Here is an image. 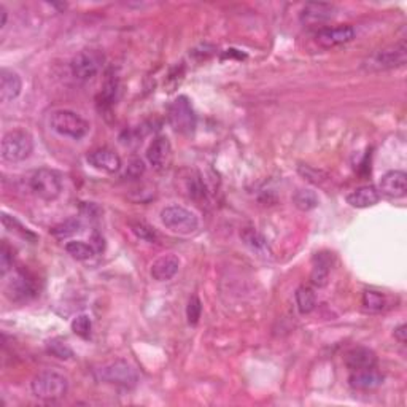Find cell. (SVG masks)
Segmentation results:
<instances>
[{
    "mask_svg": "<svg viewBox=\"0 0 407 407\" xmlns=\"http://www.w3.org/2000/svg\"><path fill=\"white\" fill-rule=\"evenodd\" d=\"M34 397L43 401H56L67 394L69 380L56 371H42L31 382Z\"/></svg>",
    "mask_w": 407,
    "mask_h": 407,
    "instance_id": "obj_1",
    "label": "cell"
},
{
    "mask_svg": "<svg viewBox=\"0 0 407 407\" xmlns=\"http://www.w3.org/2000/svg\"><path fill=\"white\" fill-rule=\"evenodd\" d=\"M406 61H407V45L404 40H401V42L376 51V53L366 57V61L363 62V69L368 72L392 71V69L404 66Z\"/></svg>",
    "mask_w": 407,
    "mask_h": 407,
    "instance_id": "obj_2",
    "label": "cell"
},
{
    "mask_svg": "<svg viewBox=\"0 0 407 407\" xmlns=\"http://www.w3.org/2000/svg\"><path fill=\"white\" fill-rule=\"evenodd\" d=\"M50 127L62 137L80 141L90 132V123L72 110H56L50 115Z\"/></svg>",
    "mask_w": 407,
    "mask_h": 407,
    "instance_id": "obj_3",
    "label": "cell"
},
{
    "mask_svg": "<svg viewBox=\"0 0 407 407\" xmlns=\"http://www.w3.org/2000/svg\"><path fill=\"white\" fill-rule=\"evenodd\" d=\"M94 376L99 382L123 388L136 387L138 382L137 371L124 359H115V362L102 364L94 371Z\"/></svg>",
    "mask_w": 407,
    "mask_h": 407,
    "instance_id": "obj_4",
    "label": "cell"
},
{
    "mask_svg": "<svg viewBox=\"0 0 407 407\" xmlns=\"http://www.w3.org/2000/svg\"><path fill=\"white\" fill-rule=\"evenodd\" d=\"M34 151V138L24 129H13L7 132L2 138V159L7 162L26 161Z\"/></svg>",
    "mask_w": 407,
    "mask_h": 407,
    "instance_id": "obj_5",
    "label": "cell"
},
{
    "mask_svg": "<svg viewBox=\"0 0 407 407\" xmlns=\"http://www.w3.org/2000/svg\"><path fill=\"white\" fill-rule=\"evenodd\" d=\"M161 223L173 234L190 236L199 228V218L194 212L182 206H169L161 210Z\"/></svg>",
    "mask_w": 407,
    "mask_h": 407,
    "instance_id": "obj_6",
    "label": "cell"
},
{
    "mask_svg": "<svg viewBox=\"0 0 407 407\" xmlns=\"http://www.w3.org/2000/svg\"><path fill=\"white\" fill-rule=\"evenodd\" d=\"M169 123L173 127V131L182 134V136H193L196 131V113L191 106L190 99L186 96H178L176 101L171 103L167 113Z\"/></svg>",
    "mask_w": 407,
    "mask_h": 407,
    "instance_id": "obj_7",
    "label": "cell"
},
{
    "mask_svg": "<svg viewBox=\"0 0 407 407\" xmlns=\"http://www.w3.org/2000/svg\"><path fill=\"white\" fill-rule=\"evenodd\" d=\"M29 185L32 193L45 202L57 199L62 193V178L59 172L53 169H38L37 172H34Z\"/></svg>",
    "mask_w": 407,
    "mask_h": 407,
    "instance_id": "obj_8",
    "label": "cell"
},
{
    "mask_svg": "<svg viewBox=\"0 0 407 407\" xmlns=\"http://www.w3.org/2000/svg\"><path fill=\"white\" fill-rule=\"evenodd\" d=\"M103 62V55L97 50H83L73 56L71 72L77 80L88 81L99 73Z\"/></svg>",
    "mask_w": 407,
    "mask_h": 407,
    "instance_id": "obj_9",
    "label": "cell"
},
{
    "mask_svg": "<svg viewBox=\"0 0 407 407\" xmlns=\"http://www.w3.org/2000/svg\"><path fill=\"white\" fill-rule=\"evenodd\" d=\"M355 38V29L352 26L322 27L317 32L315 40L323 48H334V46L345 45Z\"/></svg>",
    "mask_w": 407,
    "mask_h": 407,
    "instance_id": "obj_10",
    "label": "cell"
},
{
    "mask_svg": "<svg viewBox=\"0 0 407 407\" xmlns=\"http://www.w3.org/2000/svg\"><path fill=\"white\" fill-rule=\"evenodd\" d=\"M147 159L156 171H164L172 162V145L167 137L159 136L150 143Z\"/></svg>",
    "mask_w": 407,
    "mask_h": 407,
    "instance_id": "obj_11",
    "label": "cell"
},
{
    "mask_svg": "<svg viewBox=\"0 0 407 407\" xmlns=\"http://www.w3.org/2000/svg\"><path fill=\"white\" fill-rule=\"evenodd\" d=\"M336 7L324 2H310L306 3L301 10L299 20L304 26H322L334 16Z\"/></svg>",
    "mask_w": 407,
    "mask_h": 407,
    "instance_id": "obj_12",
    "label": "cell"
},
{
    "mask_svg": "<svg viewBox=\"0 0 407 407\" xmlns=\"http://www.w3.org/2000/svg\"><path fill=\"white\" fill-rule=\"evenodd\" d=\"M5 293H7L11 301L22 302L34 298L37 290L36 285H34V282L24 274V272H16V274H13V278L8 280L7 287H5Z\"/></svg>",
    "mask_w": 407,
    "mask_h": 407,
    "instance_id": "obj_13",
    "label": "cell"
},
{
    "mask_svg": "<svg viewBox=\"0 0 407 407\" xmlns=\"http://www.w3.org/2000/svg\"><path fill=\"white\" fill-rule=\"evenodd\" d=\"M86 161L96 171L106 173H115L121 169V158L110 148H96L90 151L88 156H86Z\"/></svg>",
    "mask_w": 407,
    "mask_h": 407,
    "instance_id": "obj_14",
    "label": "cell"
},
{
    "mask_svg": "<svg viewBox=\"0 0 407 407\" xmlns=\"http://www.w3.org/2000/svg\"><path fill=\"white\" fill-rule=\"evenodd\" d=\"M380 191L392 199H399L407 193V173L403 171H390L380 178Z\"/></svg>",
    "mask_w": 407,
    "mask_h": 407,
    "instance_id": "obj_15",
    "label": "cell"
},
{
    "mask_svg": "<svg viewBox=\"0 0 407 407\" xmlns=\"http://www.w3.org/2000/svg\"><path fill=\"white\" fill-rule=\"evenodd\" d=\"M352 374L348 377V385L353 390L359 392H368V390H376L383 383V376L376 368L350 371Z\"/></svg>",
    "mask_w": 407,
    "mask_h": 407,
    "instance_id": "obj_16",
    "label": "cell"
},
{
    "mask_svg": "<svg viewBox=\"0 0 407 407\" xmlns=\"http://www.w3.org/2000/svg\"><path fill=\"white\" fill-rule=\"evenodd\" d=\"M180 267V259L176 255L169 253V255H162L158 259L151 264L150 274L153 277V280L156 282H167L171 278L176 277Z\"/></svg>",
    "mask_w": 407,
    "mask_h": 407,
    "instance_id": "obj_17",
    "label": "cell"
},
{
    "mask_svg": "<svg viewBox=\"0 0 407 407\" xmlns=\"http://www.w3.org/2000/svg\"><path fill=\"white\" fill-rule=\"evenodd\" d=\"M344 363L350 371L376 368L377 357H376V353L371 350V348L355 347V348H352V350H348L345 353Z\"/></svg>",
    "mask_w": 407,
    "mask_h": 407,
    "instance_id": "obj_18",
    "label": "cell"
},
{
    "mask_svg": "<svg viewBox=\"0 0 407 407\" xmlns=\"http://www.w3.org/2000/svg\"><path fill=\"white\" fill-rule=\"evenodd\" d=\"M22 81L21 77L13 71L3 69L0 72V101L10 102L15 101L16 97L21 94Z\"/></svg>",
    "mask_w": 407,
    "mask_h": 407,
    "instance_id": "obj_19",
    "label": "cell"
},
{
    "mask_svg": "<svg viewBox=\"0 0 407 407\" xmlns=\"http://www.w3.org/2000/svg\"><path fill=\"white\" fill-rule=\"evenodd\" d=\"M347 204L353 208H369L374 207L380 201V193L374 186H359L353 190L350 194H347Z\"/></svg>",
    "mask_w": 407,
    "mask_h": 407,
    "instance_id": "obj_20",
    "label": "cell"
},
{
    "mask_svg": "<svg viewBox=\"0 0 407 407\" xmlns=\"http://www.w3.org/2000/svg\"><path fill=\"white\" fill-rule=\"evenodd\" d=\"M333 255L331 253H317L313 257V267L310 274V283L317 288H323L328 285L329 280V269Z\"/></svg>",
    "mask_w": 407,
    "mask_h": 407,
    "instance_id": "obj_21",
    "label": "cell"
},
{
    "mask_svg": "<svg viewBox=\"0 0 407 407\" xmlns=\"http://www.w3.org/2000/svg\"><path fill=\"white\" fill-rule=\"evenodd\" d=\"M294 298H296V306H298L301 313L307 315V313L315 310L317 296L310 287H299L298 290H296Z\"/></svg>",
    "mask_w": 407,
    "mask_h": 407,
    "instance_id": "obj_22",
    "label": "cell"
},
{
    "mask_svg": "<svg viewBox=\"0 0 407 407\" xmlns=\"http://www.w3.org/2000/svg\"><path fill=\"white\" fill-rule=\"evenodd\" d=\"M293 204L301 212H310L318 207V196L312 190H298L293 196Z\"/></svg>",
    "mask_w": 407,
    "mask_h": 407,
    "instance_id": "obj_23",
    "label": "cell"
},
{
    "mask_svg": "<svg viewBox=\"0 0 407 407\" xmlns=\"http://www.w3.org/2000/svg\"><path fill=\"white\" fill-rule=\"evenodd\" d=\"M66 252L71 255L73 259L77 261H86L94 257L96 250L91 243L81 242V241H72L66 243Z\"/></svg>",
    "mask_w": 407,
    "mask_h": 407,
    "instance_id": "obj_24",
    "label": "cell"
},
{
    "mask_svg": "<svg viewBox=\"0 0 407 407\" xmlns=\"http://www.w3.org/2000/svg\"><path fill=\"white\" fill-rule=\"evenodd\" d=\"M241 237L245 245L252 250L255 253H264L267 250V242L263 236L259 234L258 231H255L252 228H247L241 232Z\"/></svg>",
    "mask_w": 407,
    "mask_h": 407,
    "instance_id": "obj_25",
    "label": "cell"
},
{
    "mask_svg": "<svg viewBox=\"0 0 407 407\" xmlns=\"http://www.w3.org/2000/svg\"><path fill=\"white\" fill-rule=\"evenodd\" d=\"M363 307L364 310H368L371 313H379L387 307V298L385 294H382L379 292H364L363 293Z\"/></svg>",
    "mask_w": 407,
    "mask_h": 407,
    "instance_id": "obj_26",
    "label": "cell"
},
{
    "mask_svg": "<svg viewBox=\"0 0 407 407\" xmlns=\"http://www.w3.org/2000/svg\"><path fill=\"white\" fill-rule=\"evenodd\" d=\"M80 228H81V222L78 218H69L66 220V222L56 224L55 228L51 229V234L57 237V239H66V237L77 234Z\"/></svg>",
    "mask_w": 407,
    "mask_h": 407,
    "instance_id": "obj_27",
    "label": "cell"
},
{
    "mask_svg": "<svg viewBox=\"0 0 407 407\" xmlns=\"http://www.w3.org/2000/svg\"><path fill=\"white\" fill-rule=\"evenodd\" d=\"M131 229L138 239H142L145 242L155 243L158 241V234H156L155 228H151V226L145 222H131Z\"/></svg>",
    "mask_w": 407,
    "mask_h": 407,
    "instance_id": "obj_28",
    "label": "cell"
},
{
    "mask_svg": "<svg viewBox=\"0 0 407 407\" xmlns=\"http://www.w3.org/2000/svg\"><path fill=\"white\" fill-rule=\"evenodd\" d=\"M91 329L92 322L90 315H86V313H81V315H77L72 320V331L77 336H80L81 339H88L91 336Z\"/></svg>",
    "mask_w": 407,
    "mask_h": 407,
    "instance_id": "obj_29",
    "label": "cell"
},
{
    "mask_svg": "<svg viewBox=\"0 0 407 407\" xmlns=\"http://www.w3.org/2000/svg\"><path fill=\"white\" fill-rule=\"evenodd\" d=\"M46 347H48V352L53 355V357L59 359H71L73 357L72 348L69 347L66 342H62L59 339H51Z\"/></svg>",
    "mask_w": 407,
    "mask_h": 407,
    "instance_id": "obj_30",
    "label": "cell"
},
{
    "mask_svg": "<svg viewBox=\"0 0 407 407\" xmlns=\"http://www.w3.org/2000/svg\"><path fill=\"white\" fill-rule=\"evenodd\" d=\"M11 266H13V250L8 247L7 241H3L2 247H0V274L2 277L7 276Z\"/></svg>",
    "mask_w": 407,
    "mask_h": 407,
    "instance_id": "obj_31",
    "label": "cell"
},
{
    "mask_svg": "<svg viewBox=\"0 0 407 407\" xmlns=\"http://www.w3.org/2000/svg\"><path fill=\"white\" fill-rule=\"evenodd\" d=\"M201 312H202L201 299L197 298V296H191L188 301V307H186V318H188V323L197 324L201 318Z\"/></svg>",
    "mask_w": 407,
    "mask_h": 407,
    "instance_id": "obj_32",
    "label": "cell"
},
{
    "mask_svg": "<svg viewBox=\"0 0 407 407\" xmlns=\"http://www.w3.org/2000/svg\"><path fill=\"white\" fill-rule=\"evenodd\" d=\"M145 171L143 162L141 159H132L131 166H129V172H126V176H132V177H141Z\"/></svg>",
    "mask_w": 407,
    "mask_h": 407,
    "instance_id": "obj_33",
    "label": "cell"
},
{
    "mask_svg": "<svg viewBox=\"0 0 407 407\" xmlns=\"http://www.w3.org/2000/svg\"><path fill=\"white\" fill-rule=\"evenodd\" d=\"M394 339H397L399 344H406V339H407V327L403 323V324H399L398 328H394Z\"/></svg>",
    "mask_w": 407,
    "mask_h": 407,
    "instance_id": "obj_34",
    "label": "cell"
},
{
    "mask_svg": "<svg viewBox=\"0 0 407 407\" xmlns=\"http://www.w3.org/2000/svg\"><path fill=\"white\" fill-rule=\"evenodd\" d=\"M91 245L94 247L96 252H102V250H103V239L99 234H94V242H92Z\"/></svg>",
    "mask_w": 407,
    "mask_h": 407,
    "instance_id": "obj_35",
    "label": "cell"
},
{
    "mask_svg": "<svg viewBox=\"0 0 407 407\" xmlns=\"http://www.w3.org/2000/svg\"><path fill=\"white\" fill-rule=\"evenodd\" d=\"M0 15H2V20H0V27H5L7 24V18H8V13H7V8L3 7V5H0Z\"/></svg>",
    "mask_w": 407,
    "mask_h": 407,
    "instance_id": "obj_36",
    "label": "cell"
}]
</instances>
